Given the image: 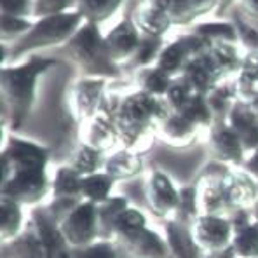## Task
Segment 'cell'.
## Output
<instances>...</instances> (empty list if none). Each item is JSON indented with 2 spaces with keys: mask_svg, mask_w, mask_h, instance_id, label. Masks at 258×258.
Segmentation results:
<instances>
[{
  "mask_svg": "<svg viewBox=\"0 0 258 258\" xmlns=\"http://www.w3.org/2000/svg\"><path fill=\"white\" fill-rule=\"evenodd\" d=\"M61 234L74 249H82L101 241L96 204L81 203L58 223Z\"/></svg>",
  "mask_w": 258,
  "mask_h": 258,
  "instance_id": "obj_10",
  "label": "cell"
},
{
  "mask_svg": "<svg viewBox=\"0 0 258 258\" xmlns=\"http://www.w3.org/2000/svg\"><path fill=\"white\" fill-rule=\"evenodd\" d=\"M133 81H135L136 89L143 91L150 96L164 98L169 86L173 84L174 77L166 74L157 64H150V67H143L133 72Z\"/></svg>",
  "mask_w": 258,
  "mask_h": 258,
  "instance_id": "obj_26",
  "label": "cell"
},
{
  "mask_svg": "<svg viewBox=\"0 0 258 258\" xmlns=\"http://www.w3.org/2000/svg\"><path fill=\"white\" fill-rule=\"evenodd\" d=\"M173 110L164 98H155L140 89L122 94L115 113L120 135V147L136 154H147L155 138L157 127Z\"/></svg>",
  "mask_w": 258,
  "mask_h": 258,
  "instance_id": "obj_4",
  "label": "cell"
},
{
  "mask_svg": "<svg viewBox=\"0 0 258 258\" xmlns=\"http://www.w3.org/2000/svg\"><path fill=\"white\" fill-rule=\"evenodd\" d=\"M234 4H237V0H216V13L223 14L225 11H229V7H232Z\"/></svg>",
  "mask_w": 258,
  "mask_h": 258,
  "instance_id": "obj_48",
  "label": "cell"
},
{
  "mask_svg": "<svg viewBox=\"0 0 258 258\" xmlns=\"http://www.w3.org/2000/svg\"><path fill=\"white\" fill-rule=\"evenodd\" d=\"M122 2L124 0H79L75 11L81 14L84 21L100 25L117 13Z\"/></svg>",
  "mask_w": 258,
  "mask_h": 258,
  "instance_id": "obj_33",
  "label": "cell"
},
{
  "mask_svg": "<svg viewBox=\"0 0 258 258\" xmlns=\"http://www.w3.org/2000/svg\"><path fill=\"white\" fill-rule=\"evenodd\" d=\"M206 133V142L211 159L222 161L229 166H234V168H242L248 154L239 142L236 131L227 124V120L215 122Z\"/></svg>",
  "mask_w": 258,
  "mask_h": 258,
  "instance_id": "obj_14",
  "label": "cell"
},
{
  "mask_svg": "<svg viewBox=\"0 0 258 258\" xmlns=\"http://www.w3.org/2000/svg\"><path fill=\"white\" fill-rule=\"evenodd\" d=\"M256 25H258V23H256Z\"/></svg>",
  "mask_w": 258,
  "mask_h": 258,
  "instance_id": "obj_52",
  "label": "cell"
},
{
  "mask_svg": "<svg viewBox=\"0 0 258 258\" xmlns=\"http://www.w3.org/2000/svg\"><path fill=\"white\" fill-rule=\"evenodd\" d=\"M246 103L249 105V108L253 110V113H255V115L258 117V94L255 98H253V100H249V101H246Z\"/></svg>",
  "mask_w": 258,
  "mask_h": 258,
  "instance_id": "obj_49",
  "label": "cell"
},
{
  "mask_svg": "<svg viewBox=\"0 0 258 258\" xmlns=\"http://www.w3.org/2000/svg\"><path fill=\"white\" fill-rule=\"evenodd\" d=\"M206 100H208V105H210L211 112H213L215 122L227 120V115H229L232 105L239 100L237 87H236L234 79L220 82V84L208 94Z\"/></svg>",
  "mask_w": 258,
  "mask_h": 258,
  "instance_id": "obj_30",
  "label": "cell"
},
{
  "mask_svg": "<svg viewBox=\"0 0 258 258\" xmlns=\"http://www.w3.org/2000/svg\"><path fill=\"white\" fill-rule=\"evenodd\" d=\"M115 181L105 171H98L93 174H86L81 178V192L82 199L91 204H101L113 196L115 190Z\"/></svg>",
  "mask_w": 258,
  "mask_h": 258,
  "instance_id": "obj_29",
  "label": "cell"
},
{
  "mask_svg": "<svg viewBox=\"0 0 258 258\" xmlns=\"http://www.w3.org/2000/svg\"><path fill=\"white\" fill-rule=\"evenodd\" d=\"M108 79L81 77L72 86L70 108L72 117L75 119L77 126L101 112L105 103V96H107L108 91Z\"/></svg>",
  "mask_w": 258,
  "mask_h": 258,
  "instance_id": "obj_11",
  "label": "cell"
},
{
  "mask_svg": "<svg viewBox=\"0 0 258 258\" xmlns=\"http://www.w3.org/2000/svg\"><path fill=\"white\" fill-rule=\"evenodd\" d=\"M187 61H188V56L185 52L183 45L174 39L164 45V49L161 51L155 64L159 68H162L166 74L171 75V77H178L181 74V70H183V67L187 64Z\"/></svg>",
  "mask_w": 258,
  "mask_h": 258,
  "instance_id": "obj_35",
  "label": "cell"
},
{
  "mask_svg": "<svg viewBox=\"0 0 258 258\" xmlns=\"http://www.w3.org/2000/svg\"><path fill=\"white\" fill-rule=\"evenodd\" d=\"M140 40H142V33L136 28L131 16L120 20L105 35V42H107L110 56H112L113 61L122 68L127 67V63L135 58Z\"/></svg>",
  "mask_w": 258,
  "mask_h": 258,
  "instance_id": "obj_15",
  "label": "cell"
},
{
  "mask_svg": "<svg viewBox=\"0 0 258 258\" xmlns=\"http://www.w3.org/2000/svg\"><path fill=\"white\" fill-rule=\"evenodd\" d=\"M180 113H183L188 120H192L201 131H208L215 124L213 112L208 105L206 96H203V94H194L187 101V105L180 110Z\"/></svg>",
  "mask_w": 258,
  "mask_h": 258,
  "instance_id": "obj_36",
  "label": "cell"
},
{
  "mask_svg": "<svg viewBox=\"0 0 258 258\" xmlns=\"http://www.w3.org/2000/svg\"><path fill=\"white\" fill-rule=\"evenodd\" d=\"M251 215H253V218L258 222V197H256V201H255V204L251 206Z\"/></svg>",
  "mask_w": 258,
  "mask_h": 258,
  "instance_id": "obj_50",
  "label": "cell"
},
{
  "mask_svg": "<svg viewBox=\"0 0 258 258\" xmlns=\"http://www.w3.org/2000/svg\"><path fill=\"white\" fill-rule=\"evenodd\" d=\"M237 96L242 101H249L258 94V51L246 52L237 75L234 77Z\"/></svg>",
  "mask_w": 258,
  "mask_h": 258,
  "instance_id": "obj_28",
  "label": "cell"
},
{
  "mask_svg": "<svg viewBox=\"0 0 258 258\" xmlns=\"http://www.w3.org/2000/svg\"><path fill=\"white\" fill-rule=\"evenodd\" d=\"M103 171L112 178L115 183L129 181L143 173V159L140 154L119 147L117 150L107 154Z\"/></svg>",
  "mask_w": 258,
  "mask_h": 258,
  "instance_id": "obj_23",
  "label": "cell"
},
{
  "mask_svg": "<svg viewBox=\"0 0 258 258\" xmlns=\"http://www.w3.org/2000/svg\"><path fill=\"white\" fill-rule=\"evenodd\" d=\"M194 96L192 89L181 81L180 77H174L173 84L169 86L168 93H166L164 100L168 101V105L171 107L173 112H180L181 108L187 105V101Z\"/></svg>",
  "mask_w": 258,
  "mask_h": 258,
  "instance_id": "obj_42",
  "label": "cell"
},
{
  "mask_svg": "<svg viewBox=\"0 0 258 258\" xmlns=\"http://www.w3.org/2000/svg\"><path fill=\"white\" fill-rule=\"evenodd\" d=\"M227 124L236 131L246 154L258 149V117L253 113V110L246 101L237 100L232 105L229 115H227Z\"/></svg>",
  "mask_w": 258,
  "mask_h": 258,
  "instance_id": "obj_19",
  "label": "cell"
},
{
  "mask_svg": "<svg viewBox=\"0 0 258 258\" xmlns=\"http://www.w3.org/2000/svg\"><path fill=\"white\" fill-rule=\"evenodd\" d=\"M2 14L18 18H32L33 0H2Z\"/></svg>",
  "mask_w": 258,
  "mask_h": 258,
  "instance_id": "obj_44",
  "label": "cell"
},
{
  "mask_svg": "<svg viewBox=\"0 0 258 258\" xmlns=\"http://www.w3.org/2000/svg\"><path fill=\"white\" fill-rule=\"evenodd\" d=\"M234 26L237 32V42L246 49V52L258 51V25L249 21L244 14L239 9L232 11V20Z\"/></svg>",
  "mask_w": 258,
  "mask_h": 258,
  "instance_id": "obj_38",
  "label": "cell"
},
{
  "mask_svg": "<svg viewBox=\"0 0 258 258\" xmlns=\"http://www.w3.org/2000/svg\"><path fill=\"white\" fill-rule=\"evenodd\" d=\"M162 232L166 236L174 258H204V251L199 248L192 234V227L173 218L164 222Z\"/></svg>",
  "mask_w": 258,
  "mask_h": 258,
  "instance_id": "obj_21",
  "label": "cell"
},
{
  "mask_svg": "<svg viewBox=\"0 0 258 258\" xmlns=\"http://www.w3.org/2000/svg\"><path fill=\"white\" fill-rule=\"evenodd\" d=\"M199 133L201 129L180 112H171L157 127L159 138L176 149L190 147L199 138Z\"/></svg>",
  "mask_w": 258,
  "mask_h": 258,
  "instance_id": "obj_20",
  "label": "cell"
},
{
  "mask_svg": "<svg viewBox=\"0 0 258 258\" xmlns=\"http://www.w3.org/2000/svg\"><path fill=\"white\" fill-rule=\"evenodd\" d=\"M204 258H237L236 253L232 251V248H225V249H220V251H215V253H206Z\"/></svg>",
  "mask_w": 258,
  "mask_h": 258,
  "instance_id": "obj_47",
  "label": "cell"
},
{
  "mask_svg": "<svg viewBox=\"0 0 258 258\" xmlns=\"http://www.w3.org/2000/svg\"><path fill=\"white\" fill-rule=\"evenodd\" d=\"M119 258H174L162 229L150 223L112 239Z\"/></svg>",
  "mask_w": 258,
  "mask_h": 258,
  "instance_id": "obj_7",
  "label": "cell"
},
{
  "mask_svg": "<svg viewBox=\"0 0 258 258\" xmlns=\"http://www.w3.org/2000/svg\"><path fill=\"white\" fill-rule=\"evenodd\" d=\"M197 33L206 37L211 45H222V44H239L237 42V32L232 21H201L192 26Z\"/></svg>",
  "mask_w": 258,
  "mask_h": 258,
  "instance_id": "obj_32",
  "label": "cell"
},
{
  "mask_svg": "<svg viewBox=\"0 0 258 258\" xmlns=\"http://www.w3.org/2000/svg\"><path fill=\"white\" fill-rule=\"evenodd\" d=\"M131 204V201L126 196L113 194L105 203L98 204V223H100V237L101 241H112L113 236V225H115L117 216Z\"/></svg>",
  "mask_w": 258,
  "mask_h": 258,
  "instance_id": "obj_31",
  "label": "cell"
},
{
  "mask_svg": "<svg viewBox=\"0 0 258 258\" xmlns=\"http://www.w3.org/2000/svg\"><path fill=\"white\" fill-rule=\"evenodd\" d=\"M59 59L32 54L20 63L2 64L0 79V112L2 129L20 133L37 101V86L44 74L56 68Z\"/></svg>",
  "mask_w": 258,
  "mask_h": 258,
  "instance_id": "obj_3",
  "label": "cell"
},
{
  "mask_svg": "<svg viewBox=\"0 0 258 258\" xmlns=\"http://www.w3.org/2000/svg\"><path fill=\"white\" fill-rule=\"evenodd\" d=\"M176 40L181 45H183V49H185V52H187L188 59L201 58V56H204L211 47H213L206 37H203L201 33H197L196 30H192V28H190V32H187V33H183V35L176 37Z\"/></svg>",
  "mask_w": 258,
  "mask_h": 258,
  "instance_id": "obj_40",
  "label": "cell"
},
{
  "mask_svg": "<svg viewBox=\"0 0 258 258\" xmlns=\"http://www.w3.org/2000/svg\"><path fill=\"white\" fill-rule=\"evenodd\" d=\"M81 174L75 171L72 166H68L67 162L58 164L54 171H52L51 199L44 208L58 223L72 210H75L79 204L84 203L81 192Z\"/></svg>",
  "mask_w": 258,
  "mask_h": 258,
  "instance_id": "obj_8",
  "label": "cell"
},
{
  "mask_svg": "<svg viewBox=\"0 0 258 258\" xmlns=\"http://www.w3.org/2000/svg\"><path fill=\"white\" fill-rule=\"evenodd\" d=\"M237 9L249 21L258 23V0H237Z\"/></svg>",
  "mask_w": 258,
  "mask_h": 258,
  "instance_id": "obj_45",
  "label": "cell"
},
{
  "mask_svg": "<svg viewBox=\"0 0 258 258\" xmlns=\"http://www.w3.org/2000/svg\"><path fill=\"white\" fill-rule=\"evenodd\" d=\"M33 2H35V0H33Z\"/></svg>",
  "mask_w": 258,
  "mask_h": 258,
  "instance_id": "obj_51",
  "label": "cell"
},
{
  "mask_svg": "<svg viewBox=\"0 0 258 258\" xmlns=\"http://www.w3.org/2000/svg\"><path fill=\"white\" fill-rule=\"evenodd\" d=\"M0 211H2V225H0V241L2 244L16 241L26 230L32 218V210L25 208L7 197H0Z\"/></svg>",
  "mask_w": 258,
  "mask_h": 258,
  "instance_id": "obj_22",
  "label": "cell"
},
{
  "mask_svg": "<svg viewBox=\"0 0 258 258\" xmlns=\"http://www.w3.org/2000/svg\"><path fill=\"white\" fill-rule=\"evenodd\" d=\"M79 142L87 143L105 154L117 150L120 147V135L115 115L101 108L100 113L79 124Z\"/></svg>",
  "mask_w": 258,
  "mask_h": 258,
  "instance_id": "obj_13",
  "label": "cell"
},
{
  "mask_svg": "<svg viewBox=\"0 0 258 258\" xmlns=\"http://www.w3.org/2000/svg\"><path fill=\"white\" fill-rule=\"evenodd\" d=\"M178 77L190 87L194 94H203V96H208L220 84L218 77L203 58L188 59Z\"/></svg>",
  "mask_w": 258,
  "mask_h": 258,
  "instance_id": "obj_25",
  "label": "cell"
},
{
  "mask_svg": "<svg viewBox=\"0 0 258 258\" xmlns=\"http://www.w3.org/2000/svg\"><path fill=\"white\" fill-rule=\"evenodd\" d=\"M201 215L230 216L255 204L258 181L242 168L210 159L196 178Z\"/></svg>",
  "mask_w": 258,
  "mask_h": 258,
  "instance_id": "obj_2",
  "label": "cell"
},
{
  "mask_svg": "<svg viewBox=\"0 0 258 258\" xmlns=\"http://www.w3.org/2000/svg\"><path fill=\"white\" fill-rule=\"evenodd\" d=\"M105 159H107L105 152L96 150L91 145H87V143L79 142L77 145L72 149L70 155H68L64 162H67L68 166H72L81 176H86V174L103 171Z\"/></svg>",
  "mask_w": 258,
  "mask_h": 258,
  "instance_id": "obj_27",
  "label": "cell"
},
{
  "mask_svg": "<svg viewBox=\"0 0 258 258\" xmlns=\"http://www.w3.org/2000/svg\"><path fill=\"white\" fill-rule=\"evenodd\" d=\"M82 23L84 20L77 11L37 18L32 28L20 40L11 44L9 49L2 45V64H7V58L9 63H18L32 54H39L42 49L67 45Z\"/></svg>",
  "mask_w": 258,
  "mask_h": 258,
  "instance_id": "obj_5",
  "label": "cell"
},
{
  "mask_svg": "<svg viewBox=\"0 0 258 258\" xmlns=\"http://www.w3.org/2000/svg\"><path fill=\"white\" fill-rule=\"evenodd\" d=\"M168 13L174 26H194L203 16L216 9V0H142Z\"/></svg>",
  "mask_w": 258,
  "mask_h": 258,
  "instance_id": "obj_17",
  "label": "cell"
},
{
  "mask_svg": "<svg viewBox=\"0 0 258 258\" xmlns=\"http://www.w3.org/2000/svg\"><path fill=\"white\" fill-rule=\"evenodd\" d=\"M32 222L35 223L37 232L42 241L45 258H74V248L68 244L58 222L47 213L44 206L33 208Z\"/></svg>",
  "mask_w": 258,
  "mask_h": 258,
  "instance_id": "obj_16",
  "label": "cell"
},
{
  "mask_svg": "<svg viewBox=\"0 0 258 258\" xmlns=\"http://www.w3.org/2000/svg\"><path fill=\"white\" fill-rule=\"evenodd\" d=\"M190 227L194 239L204 251V255L229 248L230 242H232L234 225L230 216L199 215Z\"/></svg>",
  "mask_w": 258,
  "mask_h": 258,
  "instance_id": "obj_12",
  "label": "cell"
},
{
  "mask_svg": "<svg viewBox=\"0 0 258 258\" xmlns=\"http://www.w3.org/2000/svg\"><path fill=\"white\" fill-rule=\"evenodd\" d=\"M33 26L32 18H18L2 14V26H0V42L2 45L14 44L20 40L26 32Z\"/></svg>",
  "mask_w": 258,
  "mask_h": 258,
  "instance_id": "obj_39",
  "label": "cell"
},
{
  "mask_svg": "<svg viewBox=\"0 0 258 258\" xmlns=\"http://www.w3.org/2000/svg\"><path fill=\"white\" fill-rule=\"evenodd\" d=\"M242 169L248 171L258 181V149L249 152L248 157H246V161H244V164H242Z\"/></svg>",
  "mask_w": 258,
  "mask_h": 258,
  "instance_id": "obj_46",
  "label": "cell"
},
{
  "mask_svg": "<svg viewBox=\"0 0 258 258\" xmlns=\"http://www.w3.org/2000/svg\"><path fill=\"white\" fill-rule=\"evenodd\" d=\"M199 215H201V210H199V196H197L196 181H192V183H188V185H181L180 187V206H178V213L174 218L192 225L194 220H196Z\"/></svg>",
  "mask_w": 258,
  "mask_h": 258,
  "instance_id": "obj_37",
  "label": "cell"
},
{
  "mask_svg": "<svg viewBox=\"0 0 258 258\" xmlns=\"http://www.w3.org/2000/svg\"><path fill=\"white\" fill-rule=\"evenodd\" d=\"M131 18L142 35L164 37L173 26V23L164 9H161L157 6H150V4L145 2H142L133 11Z\"/></svg>",
  "mask_w": 258,
  "mask_h": 258,
  "instance_id": "obj_24",
  "label": "cell"
},
{
  "mask_svg": "<svg viewBox=\"0 0 258 258\" xmlns=\"http://www.w3.org/2000/svg\"><path fill=\"white\" fill-rule=\"evenodd\" d=\"M52 150L35 140L6 131L2 135V187L7 197L28 210L45 206L52 190Z\"/></svg>",
  "mask_w": 258,
  "mask_h": 258,
  "instance_id": "obj_1",
  "label": "cell"
},
{
  "mask_svg": "<svg viewBox=\"0 0 258 258\" xmlns=\"http://www.w3.org/2000/svg\"><path fill=\"white\" fill-rule=\"evenodd\" d=\"M79 0H35L33 2V18L52 16L68 11H75Z\"/></svg>",
  "mask_w": 258,
  "mask_h": 258,
  "instance_id": "obj_41",
  "label": "cell"
},
{
  "mask_svg": "<svg viewBox=\"0 0 258 258\" xmlns=\"http://www.w3.org/2000/svg\"><path fill=\"white\" fill-rule=\"evenodd\" d=\"M166 44H168V42L164 40V37L142 35V40H140V45H138V51H136L135 58L127 63V67L135 72V70H138V68L155 64L159 54H161V51L164 49ZM124 70H126V67H124Z\"/></svg>",
  "mask_w": 258,
  "mask_h": 258,
  "instance_id": "obj_34",
  "label": "cell"
},
{
  "mask_svg": "<svg viewBox=\"0 0 258 258\" xmlns=\"http://www.w3.org/2000/svg\"><path fill=\"white\" fill-rule=\"evenodd\" d=\"M145 201L154 216L164 222L173 220L180 206V185L166 171L152 168L145 174Z\"/></svg>",
  "mask_w": 258,
  "mask_h": 258,
  "instance_id": "obj_9",
  "label": "cell"
},
{
  "mask_svg": "<svg viewBox=\"0 0 258 258\" xmlns=\"http://www.w3.org/2000/svg\"><path fill=\"white\" fill-rule=\"evenodd\" d=\"M234 236L230 248L237 258H258V222L253 218L251 208L230 215Z\"/></svg>",
  "mask_w": 258,
  "mask_h": 258,
  "instance_id": "obj_18",
  "label": "cell"
},
{
  "mask_svg": "<svg viewBox=\"0 0 258 258\" xmlns=\"http://www.w3.org/2000/svg\"><path fill=\"white\" fill-rule=\"evenodd\" d=\"M74 258H119L112 241H98L82 249H74Z\"/></svg>",
  "mask_w": 258,
  "mask_h": 258,
  "instance_id": "obj_43",
  "label": "cell"
},
{
  "mask_svg": "<svg viewBox=\"0 0 258 258\" xmlns=\"http://www.w3.org/2000/svg\"><path fill=\"white\" fill-rule=\"evenodd\" d=\"M72 61L81 68L84 77H100L108 81H119L124 68L112 59L105 42V35L96 23L84 21L64 45Z\"/></svg>",
  "mask_w": 258,
  "mask_h": 258,
  "instance_id": "obj_6",
  "label": "cell"
}]
</instances>
